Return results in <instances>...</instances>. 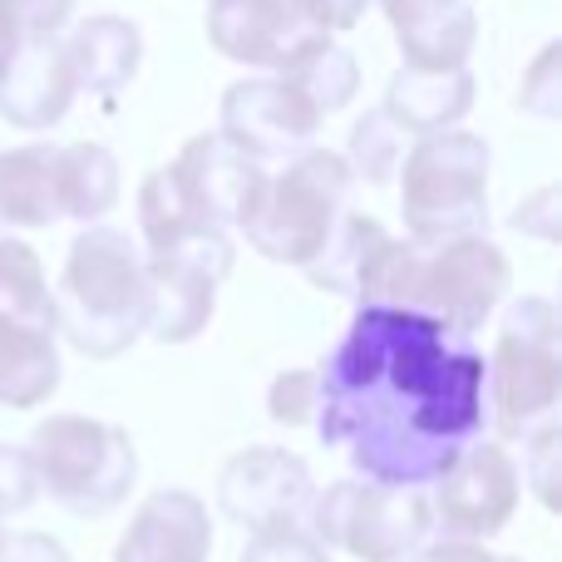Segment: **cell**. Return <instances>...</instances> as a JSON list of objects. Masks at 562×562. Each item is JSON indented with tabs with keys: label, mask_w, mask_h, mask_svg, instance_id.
<instances>
[{
	"label": "cell",
	"mask_w": 562,
	"mask_h": 562,
	"mask_svg": "<svg viewBox=\"0 0 562 562\" xmlns=\"http://www.w3.org/2000/svg\"><path fill=\"white\" fill-rule=\"evenodd\" d=\"M49 296H55V326L79 356H124L148 326V272L138 243L119 227H85Z\"/></svg>",
	"instance_id": "obj_3"
},
{
	"label": "cell",
	"mask_w": 562,
	"mask_h": 562,
	"mask_svg": "<svg viewBox=\"0 0 562 562\" xmlns=\"http://www.w3.org/2000/svg\"><path fill=\"white\" fill-rule=\"evenodd\" d=\"M488 415L504 439H528L543 425H558L562 395V330L548 296H524L504 311L498 346L484 360Z\"/></svg>",
	"instance_id": "obj_7"
},
{
	"label": "cell",
	"mask_w": 562,
	"mask_h": 562,
	"mask_svg": "<svg viewBox=\"0 0 562 562\" xmlns=\"http://www.w3.org/2000/svg\"><path fill=\"white\" fill-rule=\"evenodd\" d=\"M0 533H5V528H0Z\"/></svg>",
	"instance_id": "obj_37"
},
{
	"label": "cell",
	"mask_w": 562,
	"mask_h": 562,
	"mask_svg": "<svg viewBox=\"0 0 562 562\" xmlns=\"http://www.w3.org/2000/svg\"><path fill=\"white\" fill-rule=\"evenodd\" d=\"M385 227L375 223V217L366 213H346L336 223V233H330V243L321 247V257L306 267V277L316 281V286L336 291V296H360V286H366V272L370 262L380 257V247H385Z\"/></svg>",
	"instance_id": "obj_24"
},
{
	"label": "cell",
	"mask_w": 562,
	"mask_h": 562,
	"mask_svg": "<svg viewBox=\"0 0 562 562\" xmlns=\"http://www.w3.org/2000/svg\"><path fill=\"white\" fill-rule=\"evenodd\" d=\"M474 109V75L469 69H409L400 65L390 75L380 114L405 138H435L449 134L459 119Z\"/></svg>",
	"instance_id": "obj_18"
},
{
	"label": "cell",
	"mask_w": 562,
	"mask_h": 562,
	"mask_svg": "<svg viewBox=\"0 0 562 562\" xmlns=\"http://www.w3.org/2000/svg\"><path fill=\"white\" fill-rule=\"evenodd\" d=\"M75 15V0H0V75L30 40H59Z\"/></svg>",
	"instance_id": "obj_28"
},
{
	"label": "cell",
	"mask_w": 562,
	"mask_h": 562,
	"mask_svg": "<svg viewBox=\"0 0 562 562\" xmlns=\"http://www.w3.org/2000/svg\"><path fill=\"white\" fill-rule=\"evenodd\" d=\"M0 562H69V548L49 533H0Z\"/></svg>",
	"instance_id": "obj_34"
},
{
	"label": "cell",
	"mask_w": 562,
	"mask_h": 562,
	"mask_svg": "<svg viewBox=\"0 0 562 562\" xmlns=\"http://www.w3.org/2000/svg\"><path fill=\"white\" fill-rule=\"evenodd\" d=\"M0 321L30 336H59L55 326V296H49L40 252L20 237H0Z\"/></svg>",
	"instance_id": "obj_21"
},
{
	"label": "cell",
	"mask_w": 562,
	"mask_h": 562,
	"mask_svg": "<svg viewBox=\"0 0 562 562\" xmlns=\"http://www.w3.org/2000/svg\"><path fill=\"white\" fill-rule=\"evenodd\" d=\"M350 188H356V178H350L346 158L330 148H306L286 168L262 178L252 207L237 227L262 257L306 272L321 257V247L330 243L336 223L350 213Z\"/></svg>",
	"instance_id": "obj_4"
},
{
	"label": "cell",
	"mask_w": 562,
	"mask_h": 562,
	"mask_svg": "<svg viewBox=\"0 0 562 562\" xmlns=\"http://www.w3.org/2000/svg\"><path fill=\"white\" fill-rule=\"evenodd\" d=\"M148 336L178 346L193 340L213 321L217 281L233 272V237L227 233H198L183 247L164 257H148Z\"/></svg>",
	"instance_id": "obj_9"
},
{
	"label": "cell",
	"mask_w": 562,
	"mask_h": 562,
	"mask_svg": "<svg viewBox=\"0 0 562 562\" xmlns=\"http://www.w3.org/2000/svg\"><path fill=\"white\" fill-rule=\"evenodd\" d=\"M301 528L326 553L340 548V553L360 562H409L435 538V518H429L425 494L360 484V479H340V484L311 494Z\"/></svg>",
	"instance_id": "obj_8"
},
{
	"label": "cell",
	"mask_w": 562,
	"mask_h": 562,
	"mask_svg": "<svg viewBox=\"0 0 562 562\" xmlns=\"http://www.w3.org/2000/svg\"><path fill=\"white\" fill-rule=\"evenodd\" d=\"M524 454H528V484H533L538 504H543L548 514H558V508H562V494H558L562 435H558V425H543L538 435H528V439H524Z\"/></svg>",
	"instance_id": "obj_31"
},
{
	"label": "cell",
	"mask_w": 562,
	"mask_h": 562,
	"mask_svg": "<svg viewBox=\"0 0 562 562\" xmlns=\"http://www.w3.org/2000/svg\"><path fill=\"white\" fill-rule=\"evenodd\" d=\"M311 469L301 454L272 445H252L243 454H233L217 474V508L233 518L237 528H247L252 538L262 533H286L301 528L311 508Z\"/></svg>",
	"instance_id": "obj_12"
},
{
	"label": "cell",
	"mask_w": 562,
	"mask_h": 562,
	"mask_svg": "<svg viewBox=\"0 0 562 562\" xmlns=\"http://www.w3.org/2000/svg\"><path fill=\"white\" fill-rule=\"evenodd\" d=\"M213 553V518L207 504L188 488H158L138 504L124 528L114 562H207Z\"/></svg>",
	"instance_id": "obj_15"
},
{
	"label": "cell",
	"mask_w": 562,
	"mask_h": 562,
	"mask_svg": "<svg viewBox=\"0 0 562 562\" xmlns=\"http://www.w3.org/2000/svg\"><path fill=\"white\" fill-rule=\"evenodd\" d=\"M65 223L59 203V148L25 144L0 154V233L15 227H55Z\"/></svg>",
	"instance_id": "obj_20"
},
{
	"label": "cell",
	"mask_w": 562,
	"mask_h": 562,
	"mask_svg": "<svg viewBox=\"0 0 562 562\" xmlns=\"http://www.w3.org/2000/svg\"><path fill=\"white\" fill-rule=\"evenodd\" d=\"M281 79H291V89H296V94L321 114V124H326L336 109H346L350 99H356V89H360V59L350 55L340 40H330L326 49H316L306 65H296L291 75H281Z\"/></svg>",
	"instance_id": "obj_25"
},
{
	"label": "cell",
	"mask_w": 562,
	"mask_h": 562,
	"mask_svg": "<svg viewBox=\"0 0 562 562\" xmlns=\"http://www.w3.org/2000/svg\"><path fill=\"white\" fill-rule=\"evenodd\" d=\"M267 415L277 425H316V370H281L267 390Z\"/></svg>",
	"instance_id": "obj_29"
},
{
	"label": "cell",
	"mask_w": 562,
	"mask_h": 562,
	"mask_svg": "<svg viewBox=\"0 0 562 562\" xmlns=\"http://www.w3.org/2000/svg\"><path fill=\"white\" fill-rule=\"evenodd\" d=\"M488 562H524V558H508V553H494V558H488Z\"/></svg>",
	"instance_id": "obj_36"
},
{
	"label": "cell",
	"mask_w": 562,
	"mask_h": 562,
	"mask_svg": "<svg viewBox=\"0 0 562 562\" xmlns=\"http://www.w3.org/2000/svg\"><path fill=\"white\" fill-rule=\"evenodd\" d=\"M75 94H79V85H75L65 45L59 40H30L10 59L5 75H0V119L10 128L40 134V128H55L69 114Z\"/></svg>",
	"instance_id": "obj_17"
},
{
	"label": "cell",
	"mask_w": 562,
	"mask_h": 562,
	"mask_svg": "<svg viewBox=\"0 0 562 562\" xmlns=\"http://www.w3.org/2000/svg\"><path fill=\"white\" fill-rule=\"evenodd\" d=\"M405 154H409V138L400 134V128L390 124L380 109H370V114L350 128V154H340V158H346L350 178H366V183H390V178L400 173V164H405Z\"/></svg>",
	"instance_id": "obj_27"
},
{
	"label": "cell",
	"mask_w": 562,
	"mask_h": 562,
	"mask_svg": "<svg viewBox=\"0 0 562 562\" xmlns=\"http://www.w3.org/2000/svg\"><path fill=\"white\" fill-rule=\"evenodd\" d=\"M59 390V350L49 336H30L0 321V405L35 409Z\"/></svg>",
	"instance_id": "obj_22"
},
{
	"label": "cell",
	"mask_w": 562,
	"mask_h": 562,
	"mask_svg": "<svg viewBox=\"0 0 562 562\" xmlns=\"http://www.w3.org/2000/svg\"><path fill=\"white\" fill-rule=\"evenodd\" d=\"M207 45L247 69L291 75L326 49L330 35L306 20L296 0H207Z\"/></svg>",
	"instance_id": "obj_11"
},
{
	"label": "cell",
	"mask_w": 562,
	"mask_h": 562,
	"mask_svg": "<svg viewBox=\"0 0 562 562\" xmlns=\"http://www.w3.org/2000/svg\"><path fill=\"white\" fill-rule=\"evenodd\" d=\"M138 227H144L148 257H164V252H173V247H183L188 237L203 233V227L193 223V213H188V203L168 168H154V173L144 178V188H138Z\"/></svg>",
	"instance_id": "obj_26"
},
{
	"label": "cell",
	"mask_w": 562,
	"mask_h": 562,
	"mask_svg": "<svg viewBox=\"0 0 562 562\" xmlns=\"http://www.w3.org/2000/svg\"><path fill=\"white\" fill-rule=\"evenodd\" d=\"M40 494L75 518H104L138 479V449L128 429L89 415H49L25 445Z\"/></svg>",
	"instance_id": "obj_5"
},
{
	"label": "cell",
	"mask_w": 562,
	"mask_h": 562,
	"mask_svg": "<svg viewBox=\"0 0 562 562\" xmlns=\"http://www.w3.org/2000/svg\"><path fill=\"white\" fill-rule=\"evenodd\" d=\"M395 178L409 243H449L488 227V144L479 134L449 128L415 138Z\"/></svg>",
	"instance_id": "obj_6"
},
{
	"label": "cell",
	"mask_w": 562,
	"mask_h": 562,
	"mask_svg": "<svg viewBox=\"0 0 562 562\" xmlns=\"http://www.w3.org/2000/svg\"><path fill=\"white\" fill-rule=\"evenodd\" d=\"M59 45H65V55H69L75 85L89 89V94H119V89L138 75V59H144V35H138V25L124 15L79 20Z\"/></svg>",
	"instance_id": "obj_19"
},
{
	"label": "cell",
	"mask_w": 562,
	"mask_h": 562,
	"mask_svg": "<svg viewBox=\"0 0 562 562\" xmlns=\"http://www.w3.org/2000/svg\"><path fill=\"white\" fill-rule=\"evenodd\" d=\"M316 134H321V114L281 75L237 79L223 94V128H217V138H227L257 168L277 164V158L281 164L301 158L306 148H316Z\"/></svg>",
	"instance_id": "obj_13"
},
{
	"label": "cell",
	"mask_w": 562,
	"mask_h": 562,
	"mask_svg": "<svg viewBox=\"0 0 562 562\" xmlns=\"http://www.w3.org/2000/svg\"><path fill=\"white\" fill-rule=\"evenodd\" d=\"M237 562H330V553L306 533V528H286V533L252 538Z\"/></svg>",
	"instance_id": "obj_32"
},
{
	"label": "cell",
	"mask_w": 562,
	"mask_h": 562,
	"mask_svg": "<svg viewBox=\"0 0 562 562\" xmlns=\"http://www.w3.org/2000/svg\"><path fill=\"white\" fill-rule=\"evenodd\" d=\"M35 498H40V484H35V469H30L25 449L0 445V518L25 514Z\"/></svg>",
	"instance_id": "obj_33"
},
{
	"label": "cell",
	"mask_w": 562,
	"mask_h": 562,
	"mask_svg": "<svg viewBox=\"0 0 562 562\" xmlns=\"http://www.w3.org/2000/svg\"><path fill=\"white\" fill-rule=\"evenodd\" d=\"M409 69H464L479 45L474 0H380Z\"/></svg>",
	"instance_id": "obj_16"
},
{
	"label": "cell",
	"mask_w": 562,
	"mask_h": 562,
	"mask_svg": "<svg viewBox=\"0 0 562 562\" xmlns=\"http://www.w3.org/2000/svg\"><path fill=\"white\" fill-rule=\"evenodd\" d=\"M484 380L469 340L415 311L360 306L316 370V435L350 459L360 484L425 494L484 435Z\"/></svg>",
	"instance_id": "obj_1"
},
{
	"label": "cell",
	"mask_w": 562,
	"mask_h": 562,
	"mask_svg": "<svg viewBox=\"0 0 562 562\" xmlns=\"http://www.w3.org/2000/svg\"><path fill=\"white\" fill-rule=\"evenodd\" d=\"M558 65H562V45H543V55L528 65L524 89H518V104H524L528 114H538V119H558L562 114V75H558Z\"/></svg>",
	"instance_id": "obj_30"
},
{
	"label": "cell",
	"mask_w": 562,
	"mask_h": 562,
	"mask_svg": "<svg viewBox=\"0 0 562 562\" xmlns=\"http://www.w3.org/2000/svg\"><path fill=\"white\" fill-rule=\"evenodd\" d=\"M508 257L488 243L484 233L449 237V243H409V237H385L380 257L370 262L360 306H390L415 311L435 321L439 330L469 340L508 296Z\"/></svg>",
	"instance_id": "obj_2"
},
{
	"label": "cell",
	"mask_w": 562,
	"mask_h": 562,
	"mask_svg": "<svg viewBox=\"0 0 562 562\" xmlns=\"http://www.w3.org/2000/svg\"><path fill=\"white\" fill-rule=\"evenodd\" d=\"M168 173H173L193 223L203 227V233H227V227H237L247 217L267 168L243 158L227 138L198 134V138H188L183 154L168 164Z\"/></svg>",
	"instance_id": "obj_14"
},
{
	"label": "cell",
	"mask_w": 562,
	"mask_h": 562,
	"mask_svg": "<svg viewBox=\"0 0 562 562\" xmlns=\"http://www.w3.org/2000/svg\"><path fill=\"white\" fill-rule=\"evenodd\" d=\"M296 5L306 10V20H316V25L336 40L340 30H356L360 25V15L370 10V0H296Z\"/></svg>",
	"instance_id": "obj_35"
},
{
	"label": "cell",
	"mask_w": 562,
	"mask_h": 562,
	"mask_svg": "<svg viewBox=\"0 0 562 562\" xmlns=\"http://www.w3.org/2000/svg\"><path fill=\"white\" fill-rule=\"evenodd\" d=\"M429 494V518H435L439 538H459V543H484V538L504 533L508 518L518 508V464L508 459L504 445L479 439L469 445L454 464L445 469V479H435Z\"/></svg>",
	"instance_id": "obj_10"
},
{
	"label": "cell",
	"mask_w": 562,
	"mask_h": 562,
	"mask_svg": "<svg viewBox=\"0 0 562 562\" xmlns=\"http://www.w3.org/2000/svg\"><path fill=\"white\" fill-rule=\"evenodd\" d=\"M59 203L65 223L94 227L119 203V164L104 144H65L59 148Z\"/></svg>",
	"instance_id": "obj_23"
}]
</instances>
